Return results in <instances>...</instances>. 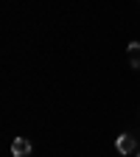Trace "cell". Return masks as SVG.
I'll list each match as a JSON object with an SVG mask.
<instances>
[{
    "label": "cell",
    "mask_w": 140,
    "mask_h": 157,
    "mask_svg": "<svg viewBox=\"0 0 140 157\" xmlns=\"http://www.w3.org/2000/svg\"><path fill=\"white\" fill-rule=\"evenodd\" d=\"M118 151L121 154H132V151H137V143H134V137L132 135H118Z\"/></svg>",
    "instance_id": "cell-1"
},
{
    "label": "cell",
    "mask_w": 140,
    "mask_h": 157,
    "mask_svg": "<svg viewBox=\"0 0 140 157\" xmlns=\"http://www.w3.org/2000/svg\"><path fill=\"white\" fill-rule=\"evenodd\" d=\"M11 154L14 157H28L31 154V143L25 140V137H17V140L11 143Z\"/></svg>",
    "instance_id": "cell-2"
},
{
    "label": "cell",
    "mask_w": 140,
    "mask_h": 157,
    "mask_svg": "<svg viewBox=\"0 0 140 157\" xmlns=\"http://www.w3.org/2000/svg\"><path fill=\"white\" fill-rule=\"evenodd\" d=\"M129 62L132 67L140 70V42H129Z\"/></svg>",
    "instance_id": "cell-3"
}]
</instances>
